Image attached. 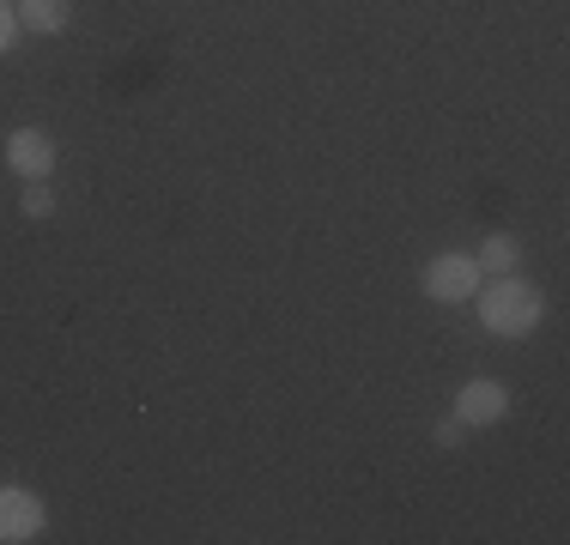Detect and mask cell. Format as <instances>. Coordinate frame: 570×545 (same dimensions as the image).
Returning a JSON list of instances; mask_svg holds the SVG:
<instances>
[{
  "label": "cell",
  "mask_w": 570,
  "mask_h": 545,
  "mask_svg": "<svg viewBox=\"0 0 570 545\" xmlns=\"http://www.w3.org/2000/svg\"><path fill=\"white\" fill-rule=\"evenodd\" d=\"M480 261V272H515V261H522V249H515L510 237H485V249L473 255Z\"/></svg>",
  "instance_id": "52a82bcc"
},
{
  "label": "cell",
  "mask_w": 570,
  "mask_h": 545,
  "mask_svg": "<svg viewBox=\"0 0 570 545\" xmlns=\"http://www.w3.org/2000/svg\"><path fill=\"white\" fill-rule=\"evenodd\" d=\"M504 413H510V394H504V382H492V376H473L468 388L455 394V418H461V425H498Z\"/></svg>",
  "instance_id": "3957f363"
},
{
  "label": "cell",
  "mask_w": 570,
  "mask_h": 545,
  "mask_svg": "<svg viewBox=\"0 0 570 545\" xmlns=\"http://www.w3.org/2000/svg\"><path fill=\"white\" fill-rule=\"evenodd\" d=\"M7 164L24 176V182H43V176L56 170V140H49L43 128H19L7 140Z\"/></svg>",
  "instance_id": "5b68a950"
},
{
  "label": "cell",
  "mask_w": 570,
  "mask_h": 545,
  "mask_svg": "<svg viewBox=\"0 0 570 545\" xmlns=\"http://www.w3.org/2000/svg\"><path fill=\"white\" fill-rule=\"evenodd\" d=\"M19 24H24V31H37V37L61 31V24H67V0H19Z\"/></svg>",
  "instance_id": "8992f818"
},
{
  "label": "cell",
  "mask_w": 570,
  "mask_h": 545,
  "mask_svg": "<svg viewBox=\"0 0 570 545\" xmlns=\"http://www.w3.org/2000/svg\"><path fill=\"white\" fill-rule=\"evenodd\" d=\"M12 31H19V12H12L7 0H0V54L12 49Z\"/></svg>",
  "instance_id": "9c48e42d"
},
{
  "label": "cell",
  "mask_w": 570,
  "mask_h": 545,
  "mask_svg": "<svg viewBox=\"0 0 570 545\" xmlns=\"http://www.w3.org/2000/svg\"><path fill=\"white\" fill-rule=\"evenodd\" d=\"M37 534H43V503H37L31 490L0 485V539L24 545V539H37Z\"/></svg>",
  "instance_id": "277c9868"
},
{
  "label": "cell",
  "mask_w": 570,
  "mask_h": 545,
  "mask_svg": "<svg viewBox=\"0 0 570 545\" xmlns=\"http://www.w3.org/2000/svg\"><path fill=\"white\" fill-rule=\"evenodd\" d=\"M461 430H468L461 418H443V425H438V443H443V448H455V443H461Z\"/></svg>",
  "instance_id": "30bf717a"
},
{
  "label": "cell",
  "mask_w": 570,
  "mask_h": 545,
  "mask_svg": "<svg viewBox=\"0 0 570 545\" xmlns=\"http://www.w3.org/2000/svg\"><path fill=\"white\" fill-rule=\"evenodd\" d=\"M480 297V321L492 327V334H504V339H515V334H534V321H540V291L528 279H515V272H498V285H485V291H473Z\"/></svg>",
  "instance_id": "6da1fadb"
},
{
  "label": "cell",
  "mask_w": 570,
  "mask_h": 545,
  "mask_svg": "<svg viewBox=\"0 0 570 545\" xmlns=\"http://www.w3.org/2000/svg\"><path fill=\"white\" fill-rule=\"evenodd\" d=\"M480 285H485V272L473 255H438L425 267V297H438V304H468Z\"/></svg>",
  "instance_id": "7a4b0ae2"
},
{
  "label": "cell",
  "mask_w": 570,
  "mask_h": 545,
  "mask_svg": "<svg viewBox=\"0 0 570 545\" xmlns=\"http://www.w3.org/2000/svg\"><path fill=\"white\" fill-rule=\"evenodd\" d=\"M19 207H24V218H49V212H56V195H49L43 182H31V188H24Z\"/></svg>",
  "instance_id": "ba28073f"
}]
</instances>
